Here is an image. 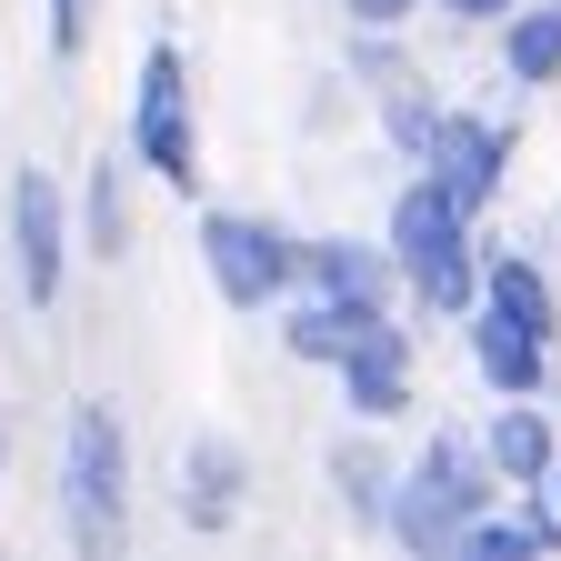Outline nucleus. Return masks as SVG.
I'll list each match as a JSON object with an SVG mask.
<instances>
[{"label": "nucleus", "instance_id": "8", "mask_svg": "<svg viewBox=\"0 0 561 561\" xmlns=\"http://www.w3.org/2000/svg\"><path fill=\"white\" fill-rule=\"evenodd\" d=\"M171 512L201 531V541H221L251 522V451L231 432H191L181 461H171Z\"/></svg>", "mask_w": 561, "mask_h": 561}, {"label": "nucleus", "instance_id": "11", "mask_svg": "<svg viewBox=\"0 0 561 561\" xmlns=\"http://www.w3.org/2000/svg\"><path fill=\"white\" fill-rule=\"evenodd\" d=\"M461 341H471V371H481V391L491 401H541L551 381H561V341H531V331H512L502 311H461Z\"/></svg>", "mask_w": 561, "mask_h": 561}, {"label": "nucleus", "instance_id": "5", "mask_svg": "<svg viewBox=\"0 0 561 561\" xmlns=\"http://www.w3.org/2000/svg\"><path fill=\"white\" fill-rule=\"evenodd\" d=\"M191 251H201L210 291H221L241 321H261L271 301H291V280H301V241L280 221H261V210H221V201H210L191 221Z\"/></svg>", "mask_w": 561, "mask_h": 561}, {"label": "nucleus", "instance_id": "22", "mask_svg": "<svg viewBox=\"0 0 561 561\" xmlns=\"http://www.w3.org/2000/svg\"><path fill=\"white\" fill-rule=\"evenodd\" d=\"M522 502H531V522H541V531H551V551H561V461H551V471L522 491Z\"/></svg>", "mask_w": 561, "mask_h": 561}, {"label": "nucleus", "instance_id": "13", "mask_svg": "<svg viewBox=\"0 0 561 561\" xmlns=\"http://www.w3.org/2000/svg\"><path fill=\"white\" fill-rule=\"evenodd\" d=\"M481 311H502L531 341H561V291L531 251H481Z\"/></svg>", "mask_w": 561, "mask_h": 561}, {"label": "nucleus", "instance_id": "4", "mask_svg": "<svg viewBox=\"0 0 561 561\" xmlns=\"http://www.w3.org/2000/svg\"><path fill=\"white\" fill-rule=\"evenodd\" d=\"M130 171L161 181V191H201V101H191V60L181 41L140 50V81H130Z\"/></svg>", "mask_w": 561, "mask_h": 561}, {"label": "nucleus", "instance_id": "15", "mask_svg": "<svg viewBox=\"0 0 561 561\" xmlns=\"http://www.w3.org/2000/svg\"><path fill=\"white\" fill-rule=\"evenodd\" d=\"M491 31H502V81H522V91L561 81V0H512Z\"/></svg>", "mask_w": 561, "mask_h": 561}, {"label": "nucleus", "instance_id": "21", "mask_svg": "<svg viewBox=\"0 0 561 561\" xmlns=\"http://www.w3.org/2000/svg\"><path fill=\"white\" fill-rule=\"evenodd\" d=\"M341 21H351V31H411L421 0H341Z\"/></svg>", "mask_w": 561, "mask_h": 561}, {"label": "nucleus", "instance_id": "9", "mask_svg": "<svg viewBox=\"0 0 561 561\" xmlns=\"http://www.w3.org/2000/svg\"><path fill=\"white\" fill-rule=\"evenodd\" d=\"M421 171H432L471 221H481V210L512 191V130L491 121V111H451L442 101V130H432V151H421Z\"/></svg>", "mask_w": 561, "mask_h": 561}, {"label": "nucleus", "instance_id": "18", "mask_svg": "<svg viewBox=\"0 0 561 561\" xmlns=\"http://www.w3.org/2000/svg\"><path fill=\"white\" fill-rule=\"evenodd\" d=\"M461 561H531V551H551V531L531 522V502L522 512H502V502H491V512H471L461 522V541H451Z\"/></svg>", "mask_w": 561, "mask_h": 561}, {"label": "nucleus", "instance_id": "1", "mask_svg": "<svg viewBox=\"0 0 561 561\" xmlns=\"http://www.w3.org/2000/svg\"><path fill=\"white\" fill-rule=\"evenodd\" d=\"M381 251H391V271H401V291L421 301V311H442V321H461L471 301H481V241H471V210L432 181V171H411L401 191H391V221H381Z\"/></svg>", "mask_w": 561, "mask_h": 561}, {"label": "nucleus", "instance_id": "14", "mask_svg": "<svg viewBox=\"0 0 561 561\" xmlns=\"http://www.w3.org/2000/svg\"><path fill=\"white\" fill-rule=\"evenodd\" d=\"M321 481H331V502L351 512V531H381V512H391V451L371 442V421L321 451Z\"/></svg>", "mask_w": 561, "mask_h": 561}, {"label": "nucleus", "instance_id": "6", "mask_svg": "<svg viewBox=\"0 0 561 561\" xmlns=\"http://www.w3.org/2000/svg\"><path fill=\"white\" fill-rule=\"evenodd\" d=\"M0 241H11V280H21V301H31V311H60V291H70V191H60L41 161L11 171Z\"/></svg>", "mask_w": 561, "mask_h": 561}, {"label": "nucleus", "instance_id": "17", "mask_svg": "<svg viewBox=\"0 0 561 561\" xmlns=\"http://www.w3.org/2000/svg\"><path fill=\"white\" fill-rule=\"evenodd\" d=\"M271 331H280V351H291V362L331 371V362H341V341H351V311L321 301V291H291V301H271Z\"/></svg>", "mask_w": 561, "mask_h": 561}, {"label": "nucleus", "instance_id": "12", "mask_svg": "<svg viewBox=\"0 0 561 561\" xmlns=\"http://www.w3.org/2000/svg\"><path fill=\"white\" fill-rule=\"evenodd\" d=\"M481 461H491V481H502L512 502H522V491H531V481L561 461V432H551V411H541V401H502V411L481 421Z\"/></svg>", "mask_w": 561, "mask_h": 561}, {"label": "nucleus", "instance_id": "16", "mask_svg": "<svg viewBox=\"0 0 561 561\" xmlns=\"http://www.w3.org/2000/svg\"><path fill=\"white\" fill-rule=\"evenodd\" d=\"M70 251H101V261L130 251V161H91L81 201H70Z\"/></svg>", "mask_w": 561, "mask_h": 561}, {"label": "nucleus", "instance_id": "7", "mask_svg": "<svg viewBox=\"0 0 561 561\" xmlns=\"http://www.w3.org/2000/svg\"><path fill=\"white\" fill-rule=\"evenodd\" d=\"M331 381H341V401H351V421H411L421 411V371H411V331L381 311V321H351V341H341V362H331Z\"/></svg>", "mask_w": 561, "mask_h": 561}, {"label": "nucleus", "instance_id": "3", "mask_svg": "<svg viewBox=\"0 0 561 561\" xmlns=\"http://www.w3.org/2000/svg\"><path fill=\"white\" fill-rule=\"evenodd\" d=\"M491 502H502V481H491V461H481V432H432V442L391 471L381 531H391L411 561H442V551L461 541V522L491 512Z\"/></svg>", "mask_w": 561, "mask_h": 561}, {"label": "nucleus", "instance_id": "2", "mask_svg": "<svg viewBox=\"0 0 561 561\" xmlns=\"http://www.w3.org/2000/svg\"><path fill=\"white\" fill-rule=\"evenodd\" d=\"M60 531L81 561H121V541H130V432L101 391L70 401V421H60Z\"/></svg>", "mask_w": 561, "mask_h": 561}, {"label": "nucleus", "instance_id": "19", "mask_svg": "<svg viewBox=\"0 0 561 561\" xmlns=\"http://www.w3.org/2000/svg\"><path fill=\"white\" fill-rule=\"evenodd\" d=\"M432 130H442V101L432 91H411V81H391V101H381V140L421 171V151H432Z\"/></svg>", "mask_w": 561, "mask_h": 561}, {"label": "nucleus", "instance_id": "20", "mask_svg": "<svg viewBox=\"0 0 561 561\" xmlns=\"http://www.w3.org/2000/svg\"><path fill=\"white\" fill-rule=\"evenodd\" d=\"M91 31H101V0H41V41H50V60H60V70L91 50Z\"/></svg>", "mask_w": 561, "mask_h": 561}, {"label": "nucleus", "instance_id": "10", "mask_svg": "<svg viewBox=\"0 0 561 561\" xmlns=\"http://www.w3.org/2000/svg\"><path fill=\"white\" fill-rule=\"evenodd\" d=\"M291 291H321V301H341L351 321H381V311L401 301V271H391L381 241L331 231V241H301V280H291Z\"/></svg>", "mask_w": 561, "mask_h": 561}, {"label": "nucleus", "instance_id": "23", "mask_svg": "<svg viewBox=\"0 0 561 561\" xmlns=\"http://www.w3.org/2000/svg\"><path fill=\"white\" fill-rule=\"evenodd\" d=\"M432 11H442V21H461V31H491V21L512 11V0H432Z\"/></svg>", "mask_w": 561, "mask_h": 561}]
</instances>
